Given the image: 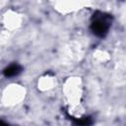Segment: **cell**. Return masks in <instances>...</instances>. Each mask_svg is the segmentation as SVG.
<instances>
[{
    "mask_svg": "<svg viewBox=\"0 0 126 126\" xmlns=\"http://www.w3.org/2000/svg\"><path fill=\"white\" fill-rule=\"evenodd\" d=\"M109 28V17L100 14V16H94L91 29L97 36H104Z\"/></svg>",
    "mask_w": 126,
    "mask_h": 126,
    "instance_id": "6da1fadb",
    "label": "cell"
},
{
    "mask_svg": "<svg viewBox=\"0 0 126 126\" xmlns=\"http://www.w3.org/2000/svg\"><path fill=\"white\" fill-rule=\"evenodd\" d=\"M22 68L21 66L17 65V64H13L9 67H7L5 70H4V75L6 77H14L16 75H18L20 72H21Z\"/></svg>",
    "mask_w": 126,
    "mask_h": 126,
    "instance_id": "7a4b0ae2",
    "label": "cell"
}]
</instances>
